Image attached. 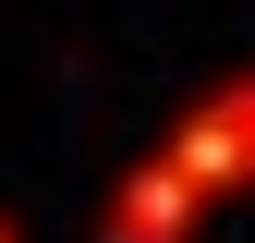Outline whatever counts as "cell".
<instances>
[{"label": "cell", "mask_w": 255, "mask_h": 243, "mask_svg": "<svg viewBox=\"0 0 255 243\" xmlns=\"http://www.w3.org/2000/svg\"><path fill=\"white\" fill-rule=\"evenodd\" d=\"M158 146H170V158H182V170L207 182V207L255 195V61H243V73H219L207 98H182Z\"/></svg>", "instance_id": "6da1fadb"}, {"label": "cell", "mask_w": 255, "mask_h": 243, "mask_svg": "<svg viewBox=\"0 0 255 243\" xmlns=\"http://www.w3.org/2000/svg\"><path fill=\"white\" fill-rule=\"evenodd\" d=\"M219 219L207 207V182L170 158V146H146V158H122V182L98 195V243H195Z\"/></svg>", "instance_id": "7a4b0ae2"}, {"label": "cell", "mask_w": 255, "mask_h": 243, "mask_svg": "<svg viewBox=\"0 0 255 243\" xmlns=\"http://www.w3.org/2000/svg\"><path fill=\"white\" fill-rule=\"evenodd\" d=\"M0 243H24V231H12V207H0Z\"/></svg>", "instance_id": "3957f363"}]
</instances>
